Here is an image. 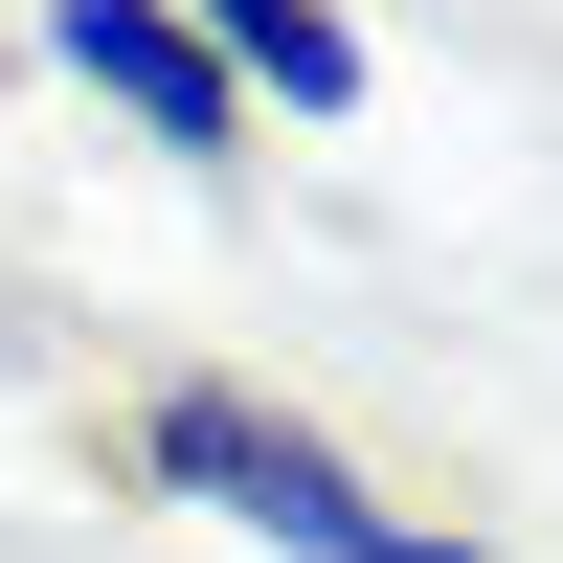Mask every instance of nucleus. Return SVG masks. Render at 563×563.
<instances>
[{"instance_id": "obj_1", "label": "nucleus", "mask_w": 563, "mask_h": 563, "mask_svg": "<svg viewBox=\"0 0 563 563\" xmlns=\"http://www.w3.org/2000/svg\"><path fill=\"white\" fill-rule=\"evenodd\" d=\"M158 496H203V519H249V541H294V563H474V541H429V519H384V496H361L339 451L294 429V406H249V384H180V406H158Z\"/></svg>"}, {"instance_id": "obj_2", "label": "nucleus", "mask_w": 563, "mask_h": 563, "mask_svg": "<svg viewBox=\"0 0 563 563\" xmlns=\"http://www.w3.org/2000/svg\"><path fill=\"white\" fill-rule=\"evenodd\" d=\"M68 68L113 90L135 135H180V158H225V113H249V90L203 68V23H180V0H68Z\"/></svg>"}, {"instance_id": "obj_3", "label": "nucleus", "mask_w": 563, "mask_h": 563, "mask_svg": "<svg viewBox=\"0 0 563 563\" xmlns=\"http://www.w3.org/2000/svg\"><path fill=\"white\" fill-rule=\"evenodd\" d=\"M225 90H294V113H361V23L339 0H180Z\"/></svg>"}]
</instances>
